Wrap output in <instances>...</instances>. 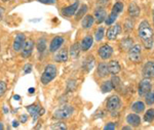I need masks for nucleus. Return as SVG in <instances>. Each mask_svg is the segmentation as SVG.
<instances>
[{
    "mask_svg": "<svg viewBox=\"0 0 154 130\" xmlns=\"http://www.w3.org/2000/svg\"><path fill=\"white\" fill-rule=\"evenodd\" d=\"M78 5H79V2L76 1L75 3L71 4V5L64 7V8L62 9V16L67 17L74 16V14H76L77 9H78Z\"/></svg>",
    "mask_w": 154,
    "mask_h": 130,
    "instance_id": "f8f14e48",
    "label": "nucleus"
},
{
    "mask_svg": "<svg viewBox=\"0 0 154 130\" xmlns=\"http://www.w3.org/2000/svg\"><path fill=\"white\" fill-rule=\"evenodd\" d=\"M94 17L96 19L98 24H101V23H103V22H105V20L107 17V14H106V11L104 9V7H99V8H97L95 11Z\"/></svg>",
    "mask_w": 154,
    "mask_h": 130,
    "instance_id": "f3484780",
    "label": "nucleus"
},
{
    "mask_svg": "<svg viewBox=\"0 0 154 130\" xmlns=\"http://www.w3.org/2000/svg\"><path fill=\"white\" fill-rule=\"evenodd\" d=\"M0 50H1V41H0Z\"/></svg>",
    "mask_w": 154,
    "mask_h": 130,
    "instance_id": "864d4df0",
    "label": "nucleus"
},
{
    "mask_svg": "<svg viewBox=\"0 0 154 130\" xmlns=\"http://www.w3.org/2000/svg\"><path fill=\"white\" fill-rule=\"evenodd\" d=\"M74 113V107L71 106H65L59 107L54 111V118L58 119V120H64V119H68L72 116V114Z\"/></svg>",
    "mask_w": 154,
    "mask_h": 130,
    "instance_id": "f03ea898",
    "label": "nucleus"
},
{
    "mask_svg": "<svg viewBox=\"0 0 154 130\" xmlns=\"http://www.w3.org/2000/svg\"><path fill=\"white\" fill-rule=\"evenodd\" d=\"M57 74H58V69H57V67L51 64L48 65L40 77L41 83L43 85H48L49 82H51L54 78H56Z\"/></svg>",
    "mask_w": 154,
    "mask_h": 130,
    "instance_id": "f257e3e1",
    "label": "nucleus"
},
{
    "mask_svg": "<svg viewBox=\"0 0 154 130\" xmlns=\"http://www.w3.org/2000/svg\"><path fill=\"white\" fill-rule=\"evenodd\" d=\"M54 59L56 62H65L68 61V49L62 48L56 51V54L54 56Z\"/></svg>",
    "mask_w": 154,
    "mask_h": 130,
    "instance_id": "9b49d317",
    "label": "nucleus"
},
{
    "mask_svg": "<svg viewBox=\"0 0 154 130\" xmlns=\"http://www.w3.org/2000/svg\"><path fill=\"white\" fill-rule=\"evenodd\" d=\"M28 92L30 94H33L34 92H35V88H29L28 89Z\"/></svg>",
    "mask_w": 154,
    "mask_h": 130,
    "instance_id": "49530a36",
    "label": "nucleus"
},
{
    "mask_svg": "<svg viewBox=\"0 0 154 130\" xmlns=\"http://www.w3.org/2000/svg\"><path fill=\"white\" fill-rule=\"evenodd\" d=\"M94 44V38L93 36H91V35H88V36H85L84 38L81 40L80 42V48L82 51H88L89 48H91V46H93Z\"/></svg>",
    "mask_w": 154,
    "mask_h": 130,
    "instance_id": "dca6fc26",
    "label": "nucleus"
},
{
    "mask_svg": "<svg viewBox=\"0 0 154 130\" xmlns=\"http://www.w3.org/2000/svg\"><path fill=\"white\" fill-rule=\"evenodd\" d=\"M88 9V5H86V4H82L80 8H78V9H77V11H76V20L81 19V17H83L84 14H86Z\"/></svg>",
    "mask_w": 154,
    "mask_h": 130,
    "instance_id": "cd10ccee",
    "label": "nucleus"
},
{
    "mask_svg": "<svg viewBox=\"0 0 154 130\" xmlns=\"http://www.w3.org/2000/svg\"><path fill=\"white\" fill-rule=\"evenodd\" d=\"M4 128V126H3V124L1 123V122H0V129H3Z\"/></svg>",
    "mask_w": 154,
    "mask_h": 130,
    "instance_id": "8fccbe9b",
    "label": "nucleus"
},
{
    "mask_svg": "<svg viewBox=\"0 0 154 130\" xmlns=\"http://www.w3.org/2000/svg\"><path fill=\"white\" fill-rule=\"evenodd\" d=\"M3 14H4V8L3 7H0V21H1L2 17H3Z\"/></svg>",
    "mask_w": 154,
    "mask_h": 130,
    "instance_id": "a18cd8bd",
    "label": "nucleus"
},
{
    "mask_svg": "<svg viewBox=\"0 0 154 130\" xmlns=\"http://www.w3.org/2000/svg\"><path fill=\"white\" fill-rule=\"evenodd\" d=\"M128 14L133 17H139V14H140V7L133 2V3H131L130 5H128Z\"/></svg>",
    "mask_w": 154,
    "mask_h": 130,
    "instance_id": "393cba45",
    "label": "nucleus"
},
{
    "mask_svg": "<svg viewBox=\"0 0 154 130\" xmlns=\"http://www.w3.org/2000/svg\"><path fill=\"white\" fill-rule=\"evenodd\" d=\"M94 65H95V59H94L93 56H89L86 57V59L83 62V69L85 70L86 72H89L93 69Z\"/></svg>",
    "mask_w": 154,
    "mask_h": 130,
    "instance_id": "b1692460",
    "label": "nucleus"
},
{
    "mask_svg": "<svg viewBox=\"0 0 154 130\" xmlns=\"http://www.w3.org/2000/svg\"><path fill=\"white\" fill-rule=\"evenodd\" d=\"M143 75L145 78H154V62H148L144 65Z\"/></svg>",
    "mask_w": 154,
    "mask_h": 130,
    "instance_id": "4468645a",
    "label": "nucleus"
},
{
    "mask_svg": "<svg viewBox=\"0 0 154 130\" xmlns=\"http://www.w3.org/2000/svg\"><path fill=\"white\" fill-rule=\"evenodd\" d=\"M110 1H111V0H99L98 4H99V5H101V6H106V5H108V4L110 3Z\"/></svg>",
    "mask_w": 154,
    "mask_h": 130,
    "instance_id": "37998d69",
    "label": "nucleus"
},
{
    "mask_svg": "<svg viewBox=\"0 0 154 130\" xmlns=\"http://www.w3.org/2000/svg\"><path fill=\"white\" fill-rule=\"evenodd\" d=\"M97 73H98V76L100 78H104L107 75L109 74V70H108V65L106 62H101L98 66V70H97Z\"/></svg>",
    "mask_w": 154,
    "mask_h": 130,
    "instance_id": "412c9836",
    "label": "nucleus"
},
{
    "mask_svg": "<svg viewBox=\"0 0 154 130\" xmlns=\"http://www.w3.org/2000/svg\"><path fill=\"white\" fill-rule=\"evenodd\" d=\"M64 41H65L64 37L56 36L51 42V45H49V51H51V52H56L57 50H59V49L61 48V46L63 45Z\"/></svg>",
    "mask_w": 154,
    "mask_h": 130,
    "instance_id": "9d476101",
    "label": "nucleus"
},
{
    "mask_svg": "<svg viewBox=\"0 0 154 130\" xmlns=\"http://www.w3.org/2000/svg\"><path fill=\"white\" fill-rule=\"evenodd\" d=\"M27 120H28V116H27V115H22V116H21V122H22V123L27 122Z\"/></svg>",
    "mask_w": 154,
    "mask_h": 130,
    "instance_id": "c03bdc74",
    "label": "nucleus"
},
{
    "mask_svg": "<svg viewBox=\"0 0 154 130\" xmlns=\"http://www.w3.org/2000/svg\"><path fill=\"white\" fill-rule=\"evenodd\" d=\"M144 45H145V47L147 49H151L153 46V38H149V39H146L143 41Z\"/></svg>",
    "mask_w": 154,
    "mask_h": 130,
    "instance_id": "c9c22d12",
    "label": "nucleus"
},
{
    "mask_svg": "<svg viewBox=\"0 0 154 130\" xmlns=\"http://www.w3.org/2000/svg\"><path fill=\"white\" fill-rule=\"evenodd\" d=\"M94 23H95V17L93 16H91V14H88V16H85L83 17L82 22H81V27H82L83 29H89V28H91Z\"/></svg>",
    "mask_w": 154,
    "mask_h": 130,
    "instance_id": "4be33fe9",
    "label": "nucleus"
},
{
    "mask_svg": "<svg viewBox=\"0 0 154 130\" xmlns=\"http://www.w3.org/2000/svg\"><path fill=\"white\" fill-rule=\"evenodd\" d=\"M31 71H32V66L30 64H27V65H25L24 66V73L25 74H29V73H31Z\"/></svg>",
    "mask_w": 154,
    "mask_h": 130,
    "instance_id": "79ce46f5",
    "label": "nucleus"
},
{
    "mask_svg": "<svg viewBox=\"0 0 154 130\" xmlns=\"http://www.w3.org/2000/svg\"><path fill=\"white\" fill-rule=\"evenodd\" d=\"M99 56L102 59H110L111 56L113 54V48L108 44H104L102 45L98 50Z\"/></svg>",
    "mask_w": 154,
    "mask_h": 130,
    "instance_id": "0eeeda50",
    "label": "nucleus"
},
{
    "mask_svg": "<svg viewBox=\"0 0 154 130\" xmlns=\"http://www.w3.org/2000/svg\"><path fill=\"white\" fill-rule=\"evenodd\" d=\"M145 101L146 104L151 106V104H154V91H149L147 94H146V97H145Z\"/></svg>",
    "mask_w": 154,
    "mask_h": 130,
    "instance_id": "473e14b6",
    "label": "nucleus"
},
{
    "mask_svg": "<svg viewBox=\"0 0 154 130\" xmlns=\"http://www.w3.org/2000/svg\"><path fill=\"white\" fill-rule=\"evenodd\" d=\"M144 120H145L146 122H148V123H151L154 120V110L152 109L148 110V111L146 112L145 116H144Z\"/></svg>",
    "mask_w": 154,
    "mask_h": 130,
    "instance_id": "c756f323",
    "label": "nucleus"
},
{
    "mask_svg": "<svg viewBox=\"0 0 154 130\" xmlns=\"http://www.w3.org/2000/svg\"><path fill=\"white\" fill-rule=\"evenodd\" d=\"M122 11H123V4L121 3V2H117V3L114 4L112 12H114V14H119Z\"/></svg>",
    "mask_w": 154,
    "mask_h": 130,
    "instance_id": "72a5a7b5",
    "label": "nucleus"
},
{
    "mask_svg": "<svg viewBox=\"0 0 154 130\" xmlns=\"http://www.w3.org/2000/svg\"><path fill=\"white\" fill-rule=\"evenodd\" d=\"M116 128V123H113V122H110V123H108L107 125H105V127H104V129L107 130V129H110V130H113Z\"/></svg>",
    "mask_w": 154,
    "mask_h": 130,
    "instance_id": "a19ab883",
    "label": "nucleus"
},
{
    "mask_svg": "<svg viewBox=\"0 0 154 130\" xmlns=\"http://www.w3.org/2000/svg\"><path fill=\"white\" fill-rule=\"evenodd\" d=\"M2 2H7V1H9V0H1Z\"/></svg>",
    "mask_w": 154,
    "mask_h": 130,
    "instance_id": "3c124183",
    "label": "nucleus"
},
{
    "mask_svg": "<svg viewBox=\"0 0 154 130\" xmlns=\"http://www.w3.org/2000/svg\"><path fill=\"white\" fill-rule=\"evenodd\" d=\"M12 126H14V127H18L19 126V122L18 121H14V122H12Z\"/></svg>",
    "mask_w": 154,
    "mask_h": 130,
    "instance_id": "de8ad7c7",
    "label": "nucleus"
},
{
    "mask_svg": "<svg viewBox=\"0 0 154 130\" xmlns=\"http://www.w3.org/2000/svg\"><path fill=\"white\" fill-rule=\"evenodd\" d=\"M95 36H96L97 41H101V40L104 38V36H105V29H104L103 27L98 28V29H97V31H96Z\"/></svg>",
    "mask_w": 154,
    "mask_h": 130,
    "instance_id": "7c9ffc66",
    "label": "nucleus"
},
{
    "mask_svg": "<svg viewBox=\"0 0 154 130\" xmlns=\"http://www.w3.org/2000/svg\"><path fill=\"white\" fill-rule=\"evenodd\" d=\"M39 1L40 3H43V4H48V5H54V3L57 2V0H37Z\"/></svg>",
    "mask_w": 154,
    "mask_h": 130,
    "instance_id": "ea45409f",
    "label": "nucleus"
},
{
    "mask_svg": "<svg viewBox=\"0 0 154 130\" xmlns=\"http://www.w3.org/2000/svg\"><path fill=\"white\" fill-rule=\"evenodd\" d=\"M125 26V29L128 30V31H131V30H133V29H134V22L131 21V19L126 20Z\"/></svg>",
    "mask_w": 154,
    "mask_h": 130,
    "instance_id": "58836bf2",
    "label": "nucleus"
},
{
    "mask_svg": "<svg viewBox=\"0 0 154 130\" xmlns=\"http://www.w3.org/2000/svg\"><path fill=\"white\" fill-rule=\"evenodd\" d=\"M14 98L16 99V101H20V99H21V96H20V95H14Z\"/></svg>",
    "mask_w": 154,
    "mask_h": 130,
    "instance_id": "09e8293b",
    "label": "nucleus"
},
{
    "mask_svg": "<svg viewBox=\"0 0 154 130\" xmlns=\"http://www.w3.org/2000/svg\"><path fill=\"white\" fill-rule=\"evenodd\" d=\"M117 16H118V14H114V12H111V14H109V16L107 17L106 20H105L106 25H112L114 22L116 21V19H117Z\"/></svg>",
    "mask_w": 154,
    "mask_h": 130,
    "instance_id": "2f4dec72",
    "label": "nucleus"
},
{
    "mask_svg": "<svg viewBox=\"0 0 154 130\" xmlns=\"http://www.w3.org/2000/svg\"><path fill=\"white\" fill-rule=\"evenodd\" d=\"M37 49H38L39 53H43L44 50L46 49V39L40 38L37 42Z\"/></svg>",
    "mask_w": 154,
    "mask_h": 130,
    "instance_id": "a878e982",
    "label": "nucleus"
},
{
    "mask_svg": "<svg viewBox=\"0 0 154 130\" xmlns=\"http://www.w3.org/2000/svg\"><path fill=\"white\" fill-rule=\"evenodd\" d=\"M112 89H113V85H112V82L111 81H105L101 86V90H102V92H104V93L110 92Z\"/></svg>",
    "mask_w": 154,
    "mask_h": 130,
    "instance_id": "c85d7f7f",
    "label": "nucleus"
},
{
    "mask_svg": "<svg viewBox=\"0 0 154 130\" xmlns=\"http://www.w3.org/2000/svg\"><path fill=\"white\" fill-rule=\"evenodd\" d=\"M151 87H152L151 82L149 81L148 78H145L140 82V85H139V94H140L141 96L146 95V94L151 90Z\"/></svg>",
    "mask_w": 154,
    "mask_h": 130,
    "instance_id": "6e6552de",
    "label": "nucleus"
},
{
    "mask_svg": "<svg viewBox=\"0 0 154 130\" xmlns=\"http://www.w3.org/2000/svg\"><path fill=\"white\" fill-rule=\"evenodd\" d=\"M133 43L134 40L131 37H125L120 41V44H119V47H120L121 51H128L130 49L133 47Z\"/></svg>",
    "mask_w": 154,
    "mask_h": 130,
    "instance_id": "a211bd4d",
    "label": "nucleus"
},
{
    "mask_svg": "<svg viewBox=\"0 0 154 130\" xmlns=\"http://www.w3.org/2000/svg\"><path fill=\"white\" fill-rule=\"evenodd\" d=\"M27 111L29 112L30 115L33 118V121H36L38 119V117L42 116L44 114V109L41 107L39 104H30V106L27 107Z\"/></svg>",
    "mask_w": 154,
    "mask_h": 130,
    "instance_id": "423d86ee",
    "label": "nucleus"
},
{
    "mask_svg": "<svg viewBox=\"0 0 154 130\" xmlns=\"http://www.w3.org/2000/svg\"><path fill=\"white\" fill-rule=\"evenodd\" d=\"M33 49H34V42L32 41L31 39L29 40H26V42H25L23 48H22V56L23 57H29L32 54V52H33Z\"/></svg>",
    "mask_w": 154,
    "mask_h": 130,
    "instance_id": "1a4fd4ad",
    "label": "nucleus"
},
{
    "mask_svg": "<svg viewBox=\"0 0 154 130\" xmlns=\"http://www.w3.org/2000/svg\"><path fill=\"white\" fill-rule=\"evenodd\" d=\"M126 122H128L131 127H138V126H140V124H141V119L138 115L130 114L126 117Z\"/></svg>",
    "mask_w": 154,
    "mask_h": 130,
    "instance_id": "6ab92c4d",
    "label": "nucleus"
},
{
    "mask_svg": "<svg viewBox=\"0 0 154 130\" xmlns=\"http://www.w3.org/2000/svg\"><path fill=\"white\" fill-rule=\"evenodd\" d=\"M121 107V101H120V97L118 95H112L108 98L106 104V107L111 114L114 117V115L117 114V112L119 111Z\"/></svg>",
    "mask_w": 154,
    "mask_h": 130,
    "instance_id": "7ed1b4c3",
    "label": "nucleus"
},
{
    "mask_svg": "<svg viewBox=\"0 0 154 130\" xmlns=\"http://www.w3.org/2000/svg\"><path fill=\"white\" fill-rule=\"evenodd\" d=\"M153 23H154V9H153Z\"/></svg>",
    "mask_w": 154,
    "mask_h": 130,
    "instance_id": "603ef678",
    "label": "nucleus"
},
{
    "mask_svg": "<svg viewBox=\"0 0 154 130\" xmlns=\"http://www.w3.org/2000/svg\"><path fill=\"white\" fill-rule=\"evenodd\" d=\"M51 129H63V130H65V129H67V126H66V124H64V123H54V125H51Z\"/></svg>",
    "mask_w": 154,
    "mask_h": 130,
    "instance_id": "e433bc0d",
    "label": "nucleus"
},
{
    "mask_svg": "<svg viewBox=\"0 0 154 130\" xmlns=\"http://www.w3.org/2000/svg\"><path fill=\"white\" fill-rule=\"evenodd\" d=\"M25 42H26V36L24 34H18L14 38V51H21L23 48Z\"/></svg>",
    "mask_w": 154,
    "mask_h": 130,
    "instance_id": "ddd939ff",
    "label": "nucleus"
},
{
    "mask_svg": "<svg viewBox=\"0 0 154 130\" xmlns=\"http://www.w3.org/2000/svg\"><path fill=\"white\" fill-rule=\"evenodd\" d=\"M128 57H130L131 62H136V64L142 61V49H141V46L139 44L134 45L128 50Z\"/></svg>",
    "mask_w": 154,
    "mask_h": 130,
    "instance_id": "39448f33",
    "label": "nucleus"
},
{
    "mask_svg": "<svg viewBox=\"0 0 154 130\" xmlns=\"http://www.w3.org/2000/svg\"><path fill=\"white\" fill-rule=\"evenodd\" d=\"M108 70L109 73L112 75H116L120 72V65L117 61H111L108 64Z\"/></svg>",
    "mask_w": 154,
    "mask_h": 130,
    "instance_id": "5701e85b",
    "label": "nucleus"
},
{
    "mask_svg": "<svg viewBox=\"0 0 154 130\" xmlns=\"http://www.w3.org/2000/svg\"><path fill=\"white\" fill-rule=\"evenodd\" d=\"M120 31H121L120 25H118V24L114 25V26L109 28L108 31H107V38L109 40H115L117 38L118 35L120 34Z\"/></svg>",
    "mask_w": 154,
    "mask_h": 130,
    "instance_id": "2eb2a0df",
    "label": "nucleus"
},
{
    "mask_svg": "<svg viewBox=\"0 0 154 130\" xmlns=\"http://www.w3.org/2000/svg\"><path fill=\"white\" fill-rule=\"evenodd\" d=\"M111 82H112V85H113V88H118L119 86H120V79L118 78L117 76H114L112 80H111Z\"/></svg>",
    "mask_w": 154,
    "mask_h": 130,
    "instance_id": "f704fd0d",
    "label": "nucleus"
},
{
    "mask_svg": "<svg viewBox=\"0 0 154 130\" xmlns=\"http://www.w3.org/2000/svg\"><path fill=\"white\" fill-rule=\"evenodd\" d=\"M6 88H7V86H6V83H5V82L0 81V97L3 95L4 93H5Z\"/></svg>",
    "mask_w": 154,
    "mask_h": 130,
    "instance_id": "4c0bfd02",
    "label": "nucleus"
},
{
    "mask_svg": "<svg viewBox=\"0 0 154 130\" xmlns=\"http://www.w3.org/2000/svg\"><path fill=\"white\" fill-rule=\"evenodd\" d=\"M80 51H81L80 44L79 43L72 44V45L70 46V50H69V53H70L71 59H78L79 54H80Z\"/></svg>",
    "mask_w": 154,
    "mask_h": 130,
    "instance_id": "aec40b11",
    "label": "nucleus"
},
{
    "mask_svg": "<svg viewBox=\"0 0 154 130\" xmlns=\"http://www.w3.org/2000/svg\"><path fill=\"white\" fill-rule=\"evenodd\" d=\"M131 109H133V111L136 112V113H142L144 110H145V104H144V102L142 101H137L133 104Z\"/></svg>",
    "mask_w": 154,
    "mask_h": 130,
    "instance_id": "bb28decb",
    "label": "nucleus"
},
{
    "mask_svg": "<svg viewBox=\"0 0 154 130\" xmlns=\"http://www.w3.org/2000/svg\"><path fill=\"white\" fill-rule=\"evenodd\" d=\"M138 33H139V37H140L143 41L149 38H153V31L147 21H143L142 23L140 24Z\"/></svg>",
    "mask_w": 154,
    "mask_h": 130,
    "instance_id": "20e7f679",
    "label": "nucleus"
}]
</instances>
